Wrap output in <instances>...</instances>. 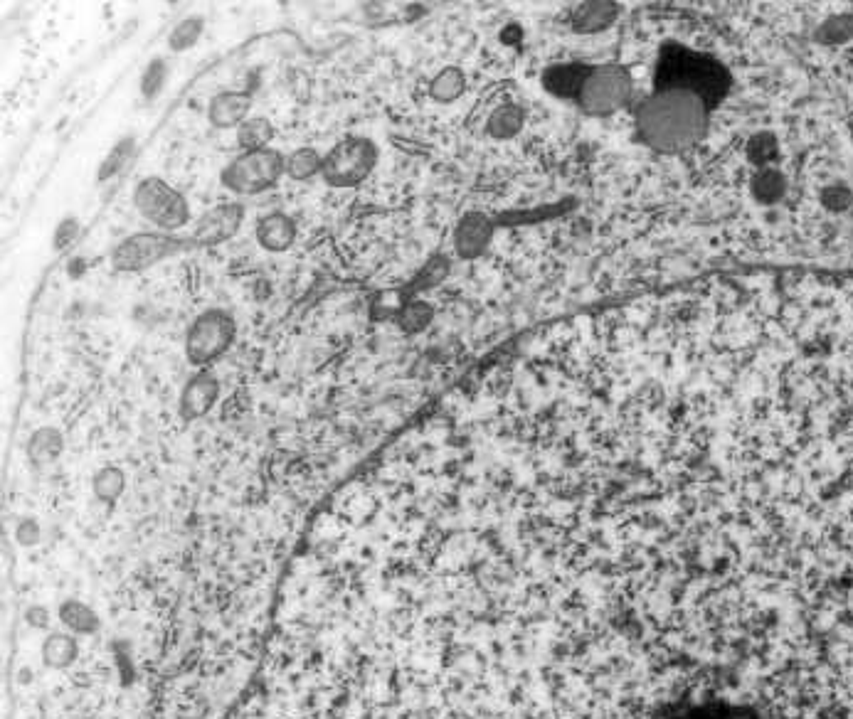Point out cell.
Listing matches in <instances>:
<instances>
[{"instance_id":"6da1fadb","label":"cell","mask_w":853,"mask_h":719,"mask_svg":"<svg viewBox=\"0 0 853 719\" xmlns=\"http://www.w3.org/2000/svg\"><path fill=\"white\" fill-rule=\"evenodd\" d=\"M708 106L696 94L659 89L637 111L641 141L656 151H683L706 131Z\"/></svg>"},{"instance_id":"7a4b0ae2","label":"cell","mask_w":853,"mask_h":719,"mask_svg":"<svg viewBox=\"0 0 853 719\" xmlns=\"http://www.w3.org/2000/svg\"><path fill=\"white\" fill-rule=\"evenodd\" d=\"M659 87L696 94L711 109L715 101L725 94L728 74L723 72L718 62L708 60V57L693 55L688 50H676L661 60Z\"/></svg>"},{"instance_id":"3957f363","label":"cell","mask_w":853,"mask_h":719,"mask_svg":"<svg viewBox=\"0 0 853 719\" xmlns=\"http://www.w3.org/2000/svg\"><path fill=\"white\" fill-rule=\"evenodd\" d=\"M649 719H809L784 707L733 697H686L659 707Z\"/></svg>"},{"instance_id":"277c9868","label":"cell","mask_w":853,"mask_h":719,"mask_svg":"<svg viewBox=\"0 0 853 719\" xmlns=\"http://www.w3.org/2000/svg\"><path fill=\"white\" fill-rule=\"evenodd\" d=\"M378 146L365 136H348L323 156L321 178L331 188H358L378 165Z\"/></svg>"},{"instance_id":"5b68a950","label":"cell","mask_w":853,"mask_h":719,"mask_svg":"<svg viewBox=\"0 0 853 719\" xmlns=\"http://www.w3.org/2000/svg\"><path fill=\"white\" fill-rule=\"evenodd\" d=\"M282 175H286V158L274 148H264L237 156L222 168L220 183L235 195H259L274 188Z\"/></svg>"},{"instance_id":"8992f818","label":"cell","mask_w":853,"mask_h":719,"mask_svg":"<svg viewBox=\"0 0 853 719\" xmlns=\"http://www.w3.org/2000/svg\"><path fill=\"white\" fill-rule=\"evenodd\" d=\"M237 338V323L222 308L203 311L185 333V358L190 365L203 367L222 358Z\"/></svg>"},{"instance_id":"52a82bcc","label":"cell","mask_w":853,"mask_h":719,"mask_svg":"<svg viewBox=\"0 0 853 719\" xmlns=\"http://www.w3.org/2000/svg\"><path fill=\"white\" fill-rule=\"evenodd\" d=\"M134 205L143 220L156 225L161 232L171 234L188 225L190 207L183 193L166 183L163 178H143L134 190Z\"/></svg>"},{"instance_id":"ba28073f","label":"cell","mask_w":853,"mask_h":719,"mask_svg":"<svg viewBox=\"0 0 853 719\" xmlns=\"http://www.w3.org/2000/svg\"><path fill=\"white\" fill-rule=\"evenodd\" d=\"M185 244L166 232H139L126 237L111 254V264L124 274H139L183 252Z\"/></svg>"},{"instance_id":"9c48e42d","label":"cell","mask_w":853,"mask_h":719,"mask_svg":"<svg viewBox=\"0 0 853 719\" xmlns=\"http://www.w3.org/2000/svg\"><path fill=\"white\" fill-rule=\"evenodd\" d=\"M632 94V77L622 67H592L580 94V106L587 114L605 116L622 109Z\"/></svg>"},{"instance_id":"30bf717a","label":"cell","mask_w":853,"mask_h":719,"mask_svg":"<svg viewBox=\"0 0 853 719\" xmlns=\"http://www.w3.org/2000/svg\"><path fill=\"white\" fill-rule=\"evenodd\" d=\"M242 222H245V207H242L240 202L217 205L198 220L193 232V242L198 244V247H217V244L230 242V239L240 232Z\"/></svg>"},{"instance_id":"8fae6325","label":"cell","mask_w":853,"mask_h":719,"mask_svg":"<svg viewBox=\"0 0 853 719\" xmlns=\"http://www.w3.org/2000/svg\"><path fill=\"white\" fill-rule=\"evenodd\" d=\"M220 399V380L210 370H200L188 380L180 394L178 412L183 422H195V419L205 417L210 409L215 407Z\"/></svg>"},{"instance_id":"7c38bea8","label":"cell","mask_w":853,"mask_h":719,"mask_svg":"<svg viewBox=\"0 0 853 719\" xmlns=\"http://www.w3.org/2000/svg\"><path fill=\"white\" fill-rule=\"evenodd\" d=\"M494 239V222L484 212H466L454 229V247L462 259H476Z\"/></svg>"},{"instance_id":"4fadbf2b","label":"cell","mask_w":853,"mask_h":719,"mask_svg":"<svg viewBox=\"0 0 853 719\" xmlns=\"http://www.w3.org/2000/svg\"><path fill=\"white\" fill-rule=\"evenodd\" d=\"M254 232H257L259 247L272 254H279L294 247L299 229H296V222L286 212H269V215L259 217Z\"/></svg>"},{"instance_id":"5bb4252c","label":"cell","mask_w":853,"mask_h":719,"mask_svg":"<svg viewBox=\"0 0 853 719\" xmlns=\"http://www.w3.org/2000/svg\"><path fill=\"white\" fill-rule=\"evenodd\" d=\"M252 109V97L245 92H220L210 99L208 119L215 129H240Z\"/></svg>"},{"instance_id":"9a60e30c","label":"cell","mask_w":853,"mask_h":719,"mask_svg":"<svg viewBox=\"0 0 853 719\" xmlns=\"http://www.w3.org/2000/svg\"><path fill=\"white\" fill-rule=\"evenodd\" d=\"M619 5L607 3V0H592V3H582L572 10L570 25L575 33L595 35L607 30L609 25L617 20Z\"/></svg>"},{"instance_id":"2e32d148","label":"cell","mask_w":853,"mask_h":719,"mask_svg":"<svg viewBox=\"0 0 853 719\" xmlns=\"http://www.w3.org/2000/svg\"><path fill=\"white\" fill-rule=\"evenodd\" d=\"M592 67L585 65H558L543 74V84L550 94L560 99H580L582 87L590 77Z\"/></svg>"},{"instance_id":"e0dca14e","label":"cell","mask_w":853,"mask_h":719,"mask_svg":"<svg viewBox=\"0 0 853 719\" xmlns=\"http://www.w3.org/2000/svg\"><path fill=\"white\" fill-rule=\"evenodd\" d=\"M526 124V109L513 101H503L491 111L489 121H486V131L496 141H511L513 136H518V131Z\"/></svg>"},{"instance_id":"ac0fdd59","label":"cell","mask_w":853,"mask_h":719,"mask_svg":"<svg viewBox=\"0 0 853 719\" xmlns=\"http://www.w3.org/2000/svg\"><path fill=\"white\" fill-rule=\"evenodd\" d=\"M62 451H65V436L57 426H40L28 439V458L35 466L57 461Z\"/></svg>"},{"instance_id":"d6986e66","label":"cell","mask_w":853,"mask_h":719,"mask_svg":"<svg viewBox=\"0 0 853 719\" xmlns=\"http://www.w3.org/2000/svg\"><path fill=\"white\" fill-rule=\"evenodd\" d=\"M750 190L757 202H762V205H775V202H780L784 193H787V180H784L780 170L760 168L752 175Z\"/></svg>"},{"instance_id":"ffe728a7","label":"cell","mask_w":853,"mask_h":719,"mask_svg":"<svg viewBox=\"0 0 853 719\" xmlns=\"http://www.w3.org/2000/svg\"><path fill=\"white\" fill-rule=\"evenodd\" d=\"M274 136H277V129L264 116H252L237 129V143H240V148H245V153L264 151L274 141Z\"/></svg>"},{"instance_id":"44dd1931","label":"cell","mask_w":853,"mask_h":719,"mask_svg":"<svg viewBox=\"0 0 853 719\" xmlns=\"http://www.w3.org/2000/svg\"><path fill=\"white\" fill-rule=\"evenodd\" d=\"M464 89L466 77L459 67L442 69V72L432 79V84H429V94H432V99L439 101V104H452V101L462 97Z\"/></svg>"},{"instance_id":"7402d4cb","label":"cell","mask_w":853,"mask_h":719,"mask_svg":"<svg viewBox=\"0 0 853 719\" xmlns=\"http://www.w3.org/2000/svg\"><path fill=\"white\" fill-rule=\"evenodd\" d=\"M321 168L323 156L316 148H296L294 153L286 156V175L296 183L316 178V175H321Z\"/></svg>"},{"instance_id":"603a6c76","label":"cell","mask_w":853,"mask_h":719,"mask_svg":"<svg viewBox=\"0 0 853 719\" xmlns=\"http://www.w3.org/2000/svg\"><path fill=\"white\" fill-rule=\"evenodd\" d=\"M79 646L70 633H52L42 646V660L50 668H67L77 658Z\"/></svg>"},{"instance_id":"cb8c5ba5","label":"cell","mask_w":853,"mask_h":719,"mask_svg":"<svg viewBox=\"0 0 853 719\" xmlns=\"http://www.w3.org/2000/svg\"><path fill=\"white\" fill-rule=\"evenodd\" d=\"M60 621L70 628L72 633H89L99 631V616L94 614L92 606L82 604V601H65L60 606Z\"/></svg>"},{"instance_id":"d4e9b609","label":"cell","mask_w":853,"mask_h":719,"mask_svg":"<svg viewBox=\"0 0 853 719\" xmlns=\"http://www.w3.org/2000/svg\"><path fill=\"white\" fill-rule=\"evenodd\" d=\"M92 488H94V495H97L99 503H116L126 488L124 471H121V468H116V466L99 468V471L94 473Z\"/></svg>"},{"instance_id":"484cf974","label":"cell","mask_w":853,"mask_h":719,"mask_svg":"<svg viewBox=\"0 0 853 719\" xmlns=\"http://www.w3.org/2000/svg\"><path fill=\"white\" fill-rule=\"evenodd\" d=\"M745 151H747V161L757 165V170L770 168V165L777 161V156H780V143H777L775 133L760 131L747 141Z\"/></svg>"},{"instance_id":"4316f807","label":"cell","mask_w":853,"mask_h":719,"mask_svg":"<svg viewBox=\"0 0 853 719\" xmlns=\"http://www.w3.org/2000/svg\"><path fill=\"white\" fill-rule=\"evenodd\" d=\"M203 18H198V15H190V18H183L176 28L171 30V35H168V50L173 52H185L190 50V47L195 45V42L200 40V35H203Z\"/></svg>"},{"instance_id":"83f0119b","label":"cell","mask_w":853,"mask_h":719,"mask_svg":"<svg viewBox=\"0 0 853 719\" xmlns=\"http://www.w3.org/2000/svg\"><path fill=\"white\" fill-rule=\"evenodd\" d=\"M432 318H434V308L429 306V303L412 301V303H407L405 308H402L397 323H400L402 333L417 335V333H422V330H425L429 323H432Z\"/></svg>"},{"instance_id":"f1b7e54d","label":"cell","mask_w":853,"mask_h":719,"mask_svg":"<svg viewBox=\"0 0 853 719\" xmlns=\"http://www.w3.org/2000/svg\"><path fill=\"white\" fill-rule=\"evenodd\" d=\"M853 37V13H841L819 25L817 40L824 45H841Z\"/></svg>"},{"instance_id":"f546056e","label":"cell","mask_w":853,"mask_h":719,"mask_svg":"<svg viewBox=\"0 0 853 719\" xmlns=\"http://www.w3.org/2000/svg\"><path fill=\"white\" fill-rule=\"evenodd\" d=\"M131 153H134V138H124V141L116 143L109 156L104 158L102 168H99V180L114 178V175L124 168V163L129 161Z\"/></svg>"},{"instance_id":"4dcf8cb0","label":"cell","mask_w":853,"mask_h":719,"mask_svg":"<svg viewBox=\"0 0 853 719\" xmlns=\"http://www.w3.org/2000/svg\"><path fill=\"white\" fill-rule=\"evenodd\" d=\"M166 62L163 60H153L151 65L143 69V77H141V94L143 99H156V94L161 92L163 84H166Z\"/></svg>"},{"instance_id":"1f68e13d","label":"cell","mask_w":853,"mask_h":719,"mask_svg":"<svg viewBox=\"0 0 853 719\" xmlns=\"http://www.w3.org/2000/svg\"><path fill=\"white\" fill-rule=\"evenodd\" d=\"M821 205H824L829 212H844V210H849V207L853 205L851 188H849V185H844V183L826 185V188L821 190Z\"/></svg>"},{"instance_id":"d6a6232c","label":"cell","mask_w":853,"mask_h":719,"mask_svg":"<svg viewBox=\"0 0 853 719\" xmlns=\"http://www.w3.org/2000/svg\"><path fill=\"white\" fill-rule=\"evenodd\" d=\"M15 537H18L20 545L33 547V545H37V542H40L42 530H40V525H37V520L25 518V520H20L18 527H15Z\"/></svg>"},{"instance_id":"836d02e7","label":"cell","mask_w":853,"mask_h":719,"mask_svg":"<svg viewBox=\"0 0 853 719\" xmlns=\"http://www.w3.org/2000/svg\"><path fill=\"white\" fill-rule=\"evenodd\" d=\"M25 623H28L30 628H47L50 626V611L42 604L28 606V609H25Z\"/></svg>"},{"instance_id":"e575fe53","label":"cell","mask_w":853,"mask_h":719,"mask_svg":"<svg viewBox=\"0 0 853 719\" xmlns=\"http://www.w3.org/2000/svg\"><path fill=\"white\" fill-rule=\"evenodd\" d=\"M77 232H79V225H77V220H65L62 222L60 227H57V234H55V247H62V244H70L72 242V237H77Z\"/></svg>"},{"instance_id":"d590c367","label":"cell","mask_w":853,"mask_h":719,"mask_svg":"<svg viewBox=\"0 0 853 719\" xmlns=\"http://www.w3.org/2000/svg\"><path fill=\"white\" fill-rule=\"evenodd\" d=\"M851 138H853V124H851Z\"/></svg>"}]
</instances>
